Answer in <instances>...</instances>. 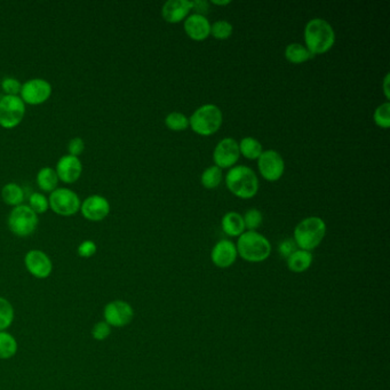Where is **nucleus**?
Returning <instances> with one entry per match:
<instances>
[{
  "instance_id": "f257e3e1",
  "label": "nucleus",
  "mask_w": 390,
  "mask_h": 390,
  "mask_svg": "<svg viewBox=\"0 0 390 390\" xmlns=\"http://www.w3.org/2000/svg\"><path fill=\"white\" fill-rule=\"evenodd\" d=\"M305 42L312 56H322L334 45V30L324 19H312L305 28Z\"/></svg>"
},
{
  "instance_id": "f03ea898",
  "label": "nucleus",
  "mask_w": 390,
  "mask_h": 390,
  "mask_svg": "<svg viewBox=\"0 0 390 390\" xmlns=\"http://www.w3.org/2000/svg\"><path fill=\"white\" fill-rule=\"evenodd\" d=\"M236 248L238 255L251 264L264 262L271 254L270 241L257 231H244L238 237Z\"/></svg>"
},
{
  "instance_id": "7ed1b4c3",
  "label": "nucleus",
  "mask_w": 390,
  "mask_h": 390,
  "mask_svg": "<svg viewBox=\"0 0 390 390\" xmlns=\"http://www.w3.org/2000/svg\"><path fill=\"white\" fill-rule=\"evenodd\" d=\"M229 192L238 198L250 199L257 195L259 180L253 169L244 165L234 166L226 176Z\"/></svg>"
},
{
  "instance_id": "20e7f679",
  "label": "nucleus",
  "mask_w": 390,
  "mask_h": 390,
  "mask_svg": "<svg viewBox=\"0 0 390 390\" xmlns=\"http://www.w3.org/2000/svg\"><path fill=\"white\" fill-rule=\"evenodd\" d=\"M326 235V225L319 217H309L299 222L293 232V241L300 250L310 251L319 246Z\"/></svg>"
},
{
  "instance_id": "39448f33",
  "label": "nucleus",
  "mask_w": 390,
  "mask_h": 390,
  "mask_svg": "<svg viewBox=\"0 0 390 390\" xmlns=\"http://www.w3.org/2000/svg\"><path fill=\"white\" fill-rule=\"evenodd\" d=\"M223 121L222 111L215 104H204L189 118V126L195 133L202 137H210L217 133Z\"/></svg>"
},
{
  "instance_id": "423d86ee",
  "label": "nucleus",
  "mask_w": 390,
  "mask_h": 390,
  "mask_svg": "<svg viewBox=\"0 0 390 390\" xmlns=\"http://www.w3.org/2000/svg\"><path fill=\"white\" fill-rule=\"evenodd\" d=\"M38 226V215L29 205L15 206L8 217V228L19 237H28L33 235Z\"/></svg>"
},
{
  "instance_id": "0eeeda50",
  "label": "nucleus",
  "mask_w": 390,
  "mask_h": 390,
  "mask_svg": "<svg viewBox=\"0 0 390 390\" xmlns=\"http://www.w3.org/2000/svg\"><path fill=\"white\" fill-rule=\"evenodd\" d=\"M26 115V103L20 95H3L0 98V125L13 128L22 121Z\"/></svg>"
},
{
  "instance_id": "6e6552de",
  "label": "nucleus",
  "mask_w": 390,
  "mask_h": 390,
  "mask_svg": "<svg viewBox=\"0 0 390 390\" xmlns=\"http://www.w3.org/2000/svg\"><path fill=\"white\" fill-rule=\"evenodd\" d=\"M49 203L53 211L63 217L76 214L82 206L79 196L68 188H56L51 192Z\"/></svg>"
},
{
  "instance_id": "1a4fd4ad",
  "label": "nucleus",
  "mask_w": 390,
  "mask_h": 390,
  "mask_svg": "<svg viewBox=\"0 0 390 390\" xmlns=\"http://www.w3.org/2000/svg\"><path fill=\"white\" fill-rule=\"evenodd\" d=\"M134 315L135 312L132 305L124 300H112L103 308V321L111 326V329H121L130 325Z\"/></svg>"
},
{
  "instance_id": "9d476101",
  "label": "nucleus",
  "mask_w": 390,
  "mask_h": 390,
  "mask_svg": "<svg viewBox=\"0 0 390 390\" xmlns=\"http://www.w3.org/2000/svg\"><path fill=\"white\" fill-rule=\"evenodd\" d=\"M257 167L264 180L275 183L283 176L285 163L283 157L276 150H266L257 158Z\"/></svg>"
},
{
  "instance_id": "9b49d317",
  "label": "nucleus",
  "mask_w": 390,
  "mask_h": 390,
  "mask_svg": "<svg viewBox=\"0 0 390 390\" xmlns=\"http://www.w3.org/2000/svg\"><path fill=\"white\" fill-rule=\"evenodd\" d=\"M52 94V85L46 79L33 78L22 84L20 96L24 103L42 104Z\"/></svg>"
},
{
  "instance_id": "f8f14e48",
  "label": "nucleus",
  "mask_w": 390,
  "mask_h": 390,
  "mask_svg": "<svg viewBox=\"0 0 390 390\" xmlns=\"http://www.w3.org/2000/svg\"><path fill=\"white\" fill-rule=\"evenodd\" d=\"M24 266L28 273L37 280H46L53 273L51 257L40 250H30L24 257Z\"/></svg>"
},
{
  "instance_id": "ddd939ff",
  "label": "nucleus",
  "mask_w": 390,
  "mask_h": 390,
  "mask_svg": "<svg viewBox=\"0 0 390 390\" xmlns=\"http://www.w3.org/2000/svg\"><path fill=\"white\" fill-rule=\"evenodd\" d=\"M239 146L232 137H225L215 146L213 160L219 169H231L239 160Z\"/></svg>"
},
{
  "instance_id": "4468645a",
  "label": "nucleus",
  "mask_w": 390,
  "mask_h": 390,
  "mask_svg": "<svg viewBox=\"0 0 390 390\" xmlns=\"http://www.w3.org/2000/svg\"><path fill=\"white\" fill-rule=\"evenodd\" d=\"M80 211L90 221H101L110 213V203L101 195H92L85 199Z\"/></svg>"
},
{
  "instance_id": "2eb2a0df",
  "label": "nucleus",
  "mask_w": 390,
  "mask_h": 390,
  "mask_svg": "<svg viewBox=\"0 0 390 390\" xmlns=\"http://www.w3.org/2000/svg\"><path fill=\"white\" fill-rule=\"evenodd\" d=\"M236 244L229 239L218 241L211 252V260L219 268H229L237 260Z\"/></svg>"
},
{
  "instance_id": "dca6fc26",
  "label": "nucleus",
  "mask_w": 390,
  "mask_h": 390,
  "mask_svg": "<svg viewBox=\"0 0 390 390\" xmlns=\"http://www.w3.org/2000/svg\"><path fill=\"white\" fill-rule=\"evenodd\" d=\"M56 173L59 179L65 183H76L83 172L82 160L72 155H65L56 164Z\"/></svg>"
},
{
  "instance_id": "f3484780",
  "label": "nucleus",
  "mask_w": 390,
  "mask_h": 390,
  "mask_svg": "<svg viewBox=\"0 0 390 390\" xmlns=\"http://www.w3.org/2000/svg\"><path fill=\"white\" fill-rule=\"evenodd\" d=\"M183 28L187 36L195 42H203L211 35V23L207 17L199 14H192L187 17Z\"/></svg>"
},
{
  "instance_id": "a211bd4d",
  "label": "nucleus",
  "mask_w": 390,
  "mask_h": 390,
  "mask_svg": "<svg viewBox=\"0 0 390 390\" xmlns=\"http://www.w3.org/2000/svg\"><path fill=\"white\" fill-rule=\"evenodd\" d=\"M192 10V1L189 0H169L162 8V17L169 23H179L185 20Z\"/></svg>"
},
{
  "instance_id": "6ab92c4d",
  "label": "nucleus",
  "mask_w": 390,
  "mask_h": 390,
  "mask_svg": "<svg viewBox=\"0 0 390 390\" xmlns=\"http://www.w3.org/2000/svg\"><path fill=\"white\" fill-rule=\"evenodd\" d=\"M222 230L230 237H239L245 231L244 220L237 212H228L221 220Z\"/></svg>"
},
{
  "instance_id": "aec40b11",
  "label": "nucleus",
  "mask_w": 390,
  "mask_h": 390,
  "mask_svg": "<svg viewBox=\"0 0 390 390\" xmlns=\"http://www.w3.org/2000/svg\"><path fill=\"white\" fill-rule=\"evenodd\" d=\"M287 260V268H289L292 273H305L306 270L310 268L312 264V260H314V257H312V252L305 250H298L294 252V253L291 254Z\"/></svg>"
},
{
  "instance_id": "412c9836",
  "label": "nucleus",
  "mask_w": 390,
  "mask_h": 390,
  "mask_svg": "<svg viewBox=\"0 0 390 390\" xmlns=\"http://www.w3.org/2000/svg\"><path fill=\"white\" fill-rule=\"evenodd\" d=\"M19 350V344L10 332L0 331V359L6 361L13 358Z\"/></svg>"
},
{
  "instance_id": "4be33fe9",
  "label": "nucleus",
  "mask_w": 390,
  "mask_h": 390,
  "mask_svg": "<svg viewBox=\"0 0 390 390\" xmlns=\"http://www.w3.org/2000/svg\"><path fill=\"white\" fill-rule=\"evenodd\" d=\"M59 176L52 167H42L37 174V183L42 192H52L58 188Z\"/></svg>"
},
{
  "instance_id": "5701e85b",
  "label": "nucleus",
  "mask_w": 390,
  "mask_h": 390,
  "mask_svg": "<svg viewBox=\"0 0 390 390\" xmlns=\"http://www.w3.org/2000/svg\"><path fill=\"white\" fill-rule=\"evenodd\" d=\"M285 58L289 63L293 65H301L312 59V54L306 49V46L293 42L287 46L285 49Z\"/></svg>"
},
{
  "instance_id": "b1692460",
  "label": "nucleus",
  "mask_w": 390,
  "mask_h": 390,
  "mask_svg": "<svg viewBox=\"0 0 390 390\" xmlns=\"http://www.w3.org/2000/svg\"><path fill=\"white\" fill-rule=\"evenodd\" d=\"M1 197L7 205L19 206L24 201V190L17 183H7L1 189Z\"/></svg>"
},
{
  "instance_id": "393cba45",
  "label": "nucleus",
  "mask_w": 390,
  "mask_h": 390,
  "mask_svg": "<svg viewBox=\"0 0 390 390\" xmlns=\"http://www.w3.org/2000/svg\"><path fill=\"white\" fill-rule=\"evenodd\" d=\"M239 146V153L241 155L247 158V160H257L260 157L261 153L264 151L262 144L260 141L257 140L255 137H246L238 144Z\"/></svg>"
},
{
  "instance_id": "a878e982",
  "label": "nucleus",
  "mask_w": 390,
  "mask_h": 390,
  "mask_svg": "<svg viewBox=\"0 0 390 390\" xmlns=\"http://www.w3.org/2000/svg\"><path fill=\"white\" fill-rule=\"evenodd\" d=\"M15 310L10 300L0 296V331H7L13 324Z\"/></svg>"
},
{
  "instance_id": "bb28decb",
  "label": "nucleus",
  "mask_w": 390,
  "mask_h": 390,
  "mask_svg": "<svg viewBox=\"0 0 390 390\" xmlns=\"http://www.w3.org/2000/svg\"><path fill=\"white\" fill-rule=\"evenodd\" d=\"M222 178H223L222 169H219L218 166L213 165L210 166L203 172L201 181L204 188L214 189L222 183Z\"/></svg>"
},
{
  "instance_id": "cd10ccee",
  "label": "nucleus",
  "mask_w": 390,
  "mask_h": 390,
  "mask_svg": "<svg viewBox=\"0 0 390 390\" xmlns=\"http://www.w3.org/2000/svg\"><path fill=\"white\" fill-rule=\"evenodd\" d=\"M165 125L167 128L176 132L185 130L189 127V118L185 115L174 111L167 115L165 118Z\"/></svg>"
},
{
  "instance_id": "c85d7f7f",
  "label": "nucleus",
  "mask_w": 390,
  "mask_h": 390,
  "mask_svg": "<svg viewBox=\"0 0 390 390\" xmlns=\"http://www.w3.org/2000/svg\"><path fill=\"white\" fill-rule=\"evenodd\" d=\"M232 31H234V26L226 20L217 21L211 24V35L215 40H228L232 35Z\"/></svg>"
},
{
  "instance_id": "c756f323",
  "label": "nucleus",
  "mask_w": 390,
  "mask_h": 390,
  "mask_svg": "<svg viewBox=\"0 0 390 390\" xmlns=\"http://www.w3.org/2000/svg\"><path fill=\"white\" fill-rule=\"evenodd\" d=\"M374 123L381 128H388L390 126V103L384 102L375 109L373 115Z\"/></svg>"
},
{
  "instance_id": "7c9ffc66",
  "label": "nucleus",
  "mask_w": 390,
  "mask_h": 390,
  "mask_svg": "<svg viewBox=\"0 0 390 390\" xmlns=\"http://www.w3.org/2000/svg\"><path fill=\"white\" fill-rule=\"evenodd\" d=\"M29 207L33 210L37 215L45 213L49 207V199L44 194L40 192H33L29 196Z\"/></svg>"
},
{
  "instance_id": "2f4dec72",
  "label": "nucleus",
  "mask_w": 390,
  "mask_h": 390,
  "mask_svg": "<svg viewBox=\"0 0 390 390\" xmlns=\"http://www.w3.org/2000/svg\"><path fill=\"white\" fill-rule=\"evenodd\" d=\"M243 220H244L245 229L255 231L257 228L262 225L264 217H262V213L257 208H251L245 213Z\"/></svg>"
},
{
  "instance_id": "473e14b6",
  "label": "nucleus",
  "mask_w": 390,
  "mask_h": 390,
  "mask_svg": "<svg viewBox=\"0 0 390 390\" xmlns=\"http://www.w3.org/2000/svg\"><path fill=\"white\" fill-rule=\"evenodd\" d=\"M111 330L112 329L108 323L104 321H99L92 328V338L94 339L95 341H104L110 337Z\"/></svg>"
},
{
  "instance_id": "72a5a7b5",
  "label": "nucleus",
  "mask_w": 390,
  "mask_h": 390,
  "mask_svg": "<svg viewBox=\"0 0 390 390\" xmlns=\"http://www.w3.org/2000/svg\"><path fill=\"white\" fill-rule=\"evenodd\" d=\"M1 88L5 95H20L22 84L14 77H5L1 80Z\"/></svg>"
},
{
  "instance_id": "f704fd0d",
  "label": "nucleus",
  "mask_w": 390,
  "mask_h": 390,
  "mask_svg": "<svg viewBox=\"0 0 390 390\" xmlns=\"http://www.w3.org/2000/svg\"><path fill=\"white\" fill-rule=\"evenodd\" d=\"M96 252H98V246L95 244V241H91V239L82 241L77 247V253L83 259H90V257H94Z\"/></svg>"
},
{
  "instance_id": "c9c22d12",
  "label": "nucleus",
  "mask_w": 390,
  "mask_h": 390,
  "mask_svg": "<svg viewBox=\"0 0 390 390\" xmlns=\"http://www.w3.org/2000/svg\"><path fill=\"white\" fill-rule=\"evenodd\" d=\"M296 250H298V246H296V241H293V239H285L278 246V252L285 259H287L291 254L294 253Z\"/></svg>"
},
{
  "instance_id": "e433bc0d",
  "label": "nucleus",
  "mask_w": 390,
  "mask_h": 390,
  "mask_svg": "<svg viewBox=\"0 0 390 390\" xmlns=\"http://www.w3.org/2000/svg\"><path fill=\"white\" fill-rule=\"evenodd\" d=\"M69 155H72V156L78 157L80 153L85 150V142L80 137H74L69 142L68 146Z\"/></svg>"
},
{
  "instance_id": "4c0bfd02",
  "label": "nucleus",
  "mask_w": 390,
  "mask_h": 390,
  "mask_svg": "<svg viewBox=\"0 0 390 390\" xmlns=\"http://www.w3.org/2000/svg\"><path fill=\"white\" fill-rule=\"evenodd\" d=\"M192 10H196L195 14L205 17V14L210 10V3L206 0H195L192 1Z\"/></svg>"
},
{
  "instance_id": "58836bf2",
  "label": "nucleus",
  "mask_w": 390,
  "mask_h": 390,
  "mask_svg": "<svg viewBox=\"0 0 390 390\" xmlns=\"http://www.w3.org/2000/svg\"><path fill=\"white\" fill-rule=\"evenodd\" d=\"M384 95H386V99H387V100H389V99H390V95H389V74H387V75H386V77H384Z\"/></svg>"
},
{
  "instance_id": "ea45409f",
  "label": "nucleus",
  "mask_w": 390,
  "mask_h": 390,
  "mask_svg": "<svg viewBox=\"0 0 390 390\" xmlns=\"http://www.w3.org/2000/svg\"><path fill=\"white\" fill-rule=\"evenodd\" d=\"M211 3H214L217 6H227L231 3L230 0H212Z\"/></svg>"
}]
</instances>
